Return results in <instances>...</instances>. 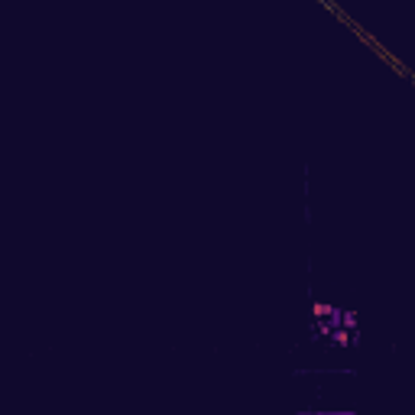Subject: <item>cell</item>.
Listing matches in <instances>:
<instances>
[{
	"mask_svg": "<svg viewBox=\"0 0 415 415\" xmlns=\"http://www.w3.org/2000/svg\"><path fill=\"white\" fill-rule=\"evenodd\" d=\"M334 344H337V347H344V344H350V341H347V334H344V331H341V328H337V331H334Z\"/></svg>",
	"mask_w": 415,
	"mask_h": 415,
	"instance_id": "obj_1",
	"label": "cell"
}]
</instances>
